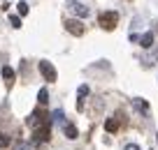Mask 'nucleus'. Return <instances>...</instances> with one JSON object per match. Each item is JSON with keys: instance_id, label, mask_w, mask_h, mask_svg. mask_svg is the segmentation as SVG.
Listing matches in <instances>:
<instances>
[{"instance_id": "6", "label": "nucleus", "mask_w": 158, "mask_h": 150, "mask_svg": "<svg viewBox=\"0 0 158 150\" xmlns=\"http://www.w3.org/2000/svg\"><path fill=\"white\" fill-rule=\"evenodd\" d=\"M63 134H65V139L74 141V139H77V127H74L72 122H65V125H63Z\"/></svg>"}, {"instance_id": "4", "label": "nucleus", "mask_w": 158, "mask_h": 150, "mask_svg": "<svg viewBox=\"0 0 158 150\" xmlns=\"http://www.w3.org/2000/svg\"><path fill=\"white\" fill-rule=\"evenodd\" d=\"M65 30H68L70 35H74V37H81V35H84V23H81V21L79 19H65Z\"/></svg>"}, {"instance_id": "12", "label": "nucleus", "mask_w": 158, "mask_h": 150, "mask_svg": "<svg viewBox=\"0 0 158 150\" xmlns=\"http://www.w3.org/2000/svg\"><path fill=\"white\" fill-rule=\"evenodd\" d=\"M0 74H2V79H7V81H14V69H12V67H7V65H5L2 69H0Z\"/></svg>"}, {"instance_id": "7", "label": "nucleus", "mask_w": 158, "mask_h": 150, "mask_svg": "<svg viewBox=\"0 0 158 150\" xmlns=\"http://www.w3.org/2000/svg\"><path fill=\"white\" fill-rule=\"evenodd\" d=\"M86 95H89V86L84 83V86H79V90H77V109L84 106V97Z\"/></svg>"}, {"instance_id": "10", "label": "nucleus", "mask_w": 158, "mask_h": 150, "mask_svg": "<svg viewBox=\"0 0 158 150\" xmlns=\"http://www.w3.org/2000/svg\"><path fill=\"white\" fill-rule=\"evenodd\" d=\"M105 129H107L109 134H112V132H116V129H118V120H116V118H109V120L105 122Z\"/></svg>"}, {"instance_id": "9", "label": "nucleus", "mask_w": 158, "mask_h": 150, "mask_svg": "<svg viewBox=\"0 0 158 150\" xmlns=\"http://www.w3.org/2000/svg\"><path fill=\"white\" fill-rule=\"evenodd\" d=\"M133 104H135V109H137V111H142V113H149V104L144 102L142 97H137V99H133Z\"/></svg>"}, {"instance_id": "16", "label": "nucleus", "mask_w": 158, "mask_h": 150, "mask_svg": "<svg viewBox=\"0 0 158 150\" xmlns=\"http://www.w3.org/2000/svg\"><path fill=\"white\" fill-rule=\"evenodd\" d=\"M10 23L14 25V28H21V16H14V14H12V16H10Z\"/></svg>"}, {"instance_id": "17", "label": "nucleus", "mask_w": 158, "mask_h": 150, "mask_svg": "<svg viewBox=\"0 0 158 150\" xmlns=\"http://www.w3.org/2000/svg\"><path fill=\"white\" fill-rule=\"evenodd\" d=\"M126 150H139V145L137 143H128V145H126Z\"/></svg>"}, {"instance_id": "3", "label": "nucleus", "mask_w": 158, "mask_h": 150, "mask_svg": "<svg viewBox=\"0 0 158 150\" xmlns=\"http://www.w3.org/2000/svg\"><path fill=\"white\" fill-rule=\"evenodd\" d=\"M98 23L102 25L105 30H114L116 23H118V14L116 12H102V14L98 16Z\"/></svg>"}, {"instance_id": "14", "label": "nucleus", "mask_w": 158, "mask_h": 150, "mask_svg": "<svg viewBox=\"0 0 158 150\" xmlns=\"http://www.w3.org/2000/svg\"><path fill=\"white\" fill-rule=\"evenodd\" d=\"M10 143H12V139L5 134V132H0V148H7Z\"/></svg>"}, {"instance_id": "8", "label": "nucleus", "mask_w": 158, "mask_h": 150, "mask_svg": "<svg viewBox=\"0 0 158 150\" xmlns=\"http://www.w3.org/2000/svg\"><path fill=\"white\" fill-rule=\"evenodd\" d=\"M151 44H153V33H144L139 37V46L142 48H151Z\"/></svg>"}, {"instance_id": "5", "label": "nucleus", "mask_w": 158, "mask_h": 150, "mask_svg": "<svg viewBox=\"0 0 158 150\" xmlns=\"http://www.w3.org/2000/svg\"><path fill=\"white\" fill-rule=\"evenodd\" d=\"M68 7H70V10H72L74 14L79 16V19H86V16L91 14V10H89L86 5H81L79 0H68Z\"/></svg>"}, {"instance_id": "18", "label": "nucleus", "mask_w": 158, "mask_h": 150, "mask_svg": "<svg viewBox=\"0 0 158 150\" xmlns=\"http://www.w3.org/2000/svg\"><path fill=\"white\" fill-rule=\"evenodd\" d=\"M16 150H30V145L28 143H19V148H16Z\"/></svg>"}, {"instance_id": "2", "label": "nucleus", "mask_w": 158, "mask_h": 150, "mask_svg": "<svg viewBox=\"0 0 158 150\" xmlns=\"http://www.w3.org/2000/svg\"><path fill=\"white\" fill-rule=\"evenodd\" d=\"M40 74L44 76V81H49V83H54L56 79H58V72H56V67L49 63V60H40Z\"/></svg>"}, {"instance_id": "19", "label": "nucleus", "mask_w": 158, "mask_h": 150, "mask_svg": "<svg viewBox=\"0 0 158 150\" xmlns=\"http://www.w3.org/2000/svg\"><path fill=\"white\" fill-rule=\"evenodd\" d=\"M156 141H158V136H156Z\"/></svg>"}, {"instance_id": "15", "label": "nucleus", "mask_w": 158, "mask_h": 150, "mask_svg": "<svg viewBox=\"0 0 158 150\" xmlns=\"http://www.w3.org/2000/svg\"><path fill=\"white\" fill-rule=\"evenodd\" d=\"M16 10H19V14H21V16L28 14V5H26V2H19V5H16Z\"/></svg>"}, {"instance_id": "1", "label": "nucleus", "mask_w": 158, "mask_h": 150, "mask_svg": "<svg viewBox=\"0 0 158 150\" xmlns=\"http://www.w3.org/2000/svg\"><path fill=\"white\" fill-rule=\"evenodd\" d=\"M51 136V120L47 118V120L40 122V127L33 132V145H40V143H47Z\"/></svg>"}, {"instance_id": "11", "label": "nucleus", "mask_w": 158, "mask_h": 150, "mask_svg": "<svg viewBox=\"0 0 158 150\" xmlns=\"http://www.w3.org/2000/svg\"><path fill=\"white\" fill-rule=\"evenodd\" d=\"M37 102L42 104V106H44V104L49 102V90H47V88H42V90L37 92Z\"/></svg>"}, {"instance_id": "13", "label": "nucleus", "mask_w": 158, "mask_h": 150, "mask_svg": "<svg viewBox=\"0 0 158 150\" xmlns=\"http://www.w3.org/2000/svg\"><path fill=\"white\" fill-rule=\"evenodd\" d=\"M49 120H51V122H60V125H65V122H63V111H60V109H56V111L51 113Z\"/></svg>"}]
</instances>
